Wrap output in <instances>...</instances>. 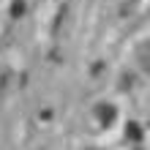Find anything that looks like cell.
<instances>
[{
  "label": "cell",
  "instance_id": "cell-1",
  "mask_svg": "<svg viewBox=\"0 0 150 150\" xmlns=\"http://www.w3.org/2000/svg\"><path fill=\"white\" fill-rule=\"evenodd\" d=\"M139 63H142L145 71H150V41L142 44V49H139Z\"/></svg>",
  "mask_w": 150,
  "mask_h": 150
},
{
  "label": "cell",
  "instance_id": "cell-2",
  "mask_svg": "<svg viewBox=\"0 0 150 150\" xmlns=\"http://www.w3.org/2000/svg\"><path fill=\"white\" fill-rule=\"evenodd\" d=\"M128 134H131V139H139V126H137V123L128 126Z\"/></svg>",
  "mask_w": 150,
  "mask_h": 150
}]
</instances>
